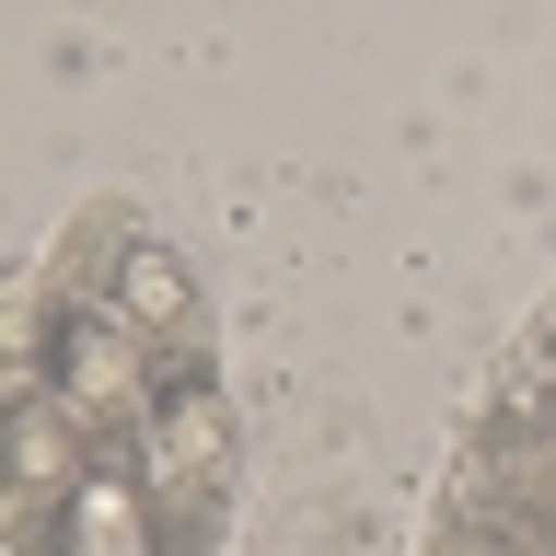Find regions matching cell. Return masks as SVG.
I'll return each instance as SVG.
<instances>
[{"mask_svg":"<svg viewBox=\"0 0 556 556\" xmlns=\"http://www.w3.org/2000/svg\"><path fill=\"white\" fill-rule=\"evenodd\" d=\"M128 476L151 498V533L163 556H208L220 521H232V394L208 382V359H174L151 382V406L128 429Z\"/></svg>","mask_w":556,"mask_h":556,"instance_id":"obj_1","label":"cell"},{"mask_svg":"<svg viewBox=\"0 0 556 556\" xmlns=\"http://www.w3.org/2000/svg\"><path fill=\"white\" fill-rule=\"evenodd\" d=\"M93 452L104 441L47 371L0 382V533H12V556H70V510H81Z\"/></svg>","mask_w":556,"mask_h":556,"instance_id":"obj_2","label":"cell"},{"mask_svg":"<svg viewBox=\"0 0 556 556\" xmlns=\"http://www.w3.org/2000/svg\"><path fill=\"white\" fill-rule=\"evenodd\" d=\"M104 302H116V325H128L151 359H208V290H198V267L174 255V243H151V232H128L116 255H104Z\"/></svg>","mask_w":556,"mask_h":556,"instance_id":"obj_3","label":"cell"},{"mask_svg":"<svg viewBox=\"0 0 556 556\" xmlns=\"http://www.w3.org/2000/svg\"><path fill=\"white\" fill-rule=\"evenodd\" d=\"M70 556H163V533H151V498H139V476H128V441H104V452H93L81 510H70Z\"/></svg>","mask_w":556,"mask_h":556,"instance_id":"obj_4","label":"cell"}]
</instances>
